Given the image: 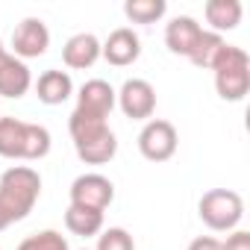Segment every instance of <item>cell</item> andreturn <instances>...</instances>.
Listing matches in <instances>:
<instances>
[{
  "instance_id": "obj_23",
  "label": "cell",
  "mask_w": 250,
  "mask_h": 250,
  "mask_svg": "<svg viewBox=\"0 0 250 250\" xmlns=\"http://www.w3.org/2000/svg\"><path fill=\"white\" fill-rule=\"evenodd\" d=\"M188 250H221V241H218V238L203 235V238H194V241L188 244Z\"/></svg>"
},
{
  "instance_id": "obj_8",
  "label": "cell",
  "mask_w": 250,
  "mask_h": 250,
  "mask_svg": "<svg viewBox=\"0 0 250 250\" xmlns=\"http://www.w3.org/2000/svg\"><path fill=\"white\" fill-rule=\"evenodd\" d=\"M118 103L124 109V115L133 118V121H145L153 115L156 109V91L147 80H127L118 94Z\"/></svg>"
},
{
  "instance_id": "obj_10",
  "label": "cell",
  "mask_w": 250,
  "mask_h": 250,
  "mask_svg": "<svg viewBox=\"0 0 250 250\" xmlns=\"http://www.w3.org/2000/svg\"><path fill=\"white\" fill-rule=\"evenodd\" d=\"M115 109V91L109 83L103 80H91L80 88V97H77V112L88 115V118H100L106 121L109 112Z\"/></svg>"
},
{
  "instance_id": "obj_25",
  "label": "cell",
  "mask_w": 250,
  "mask_h": 250,
  "mask_svg": "<svg viewBox=\"0 0 250 250\" xmlns=\"http://www.w3.org/2000/svg\"><path fill=\"white\" fill-rule=\"evenodd\" d=\"M3 53H6V50H3V44H0V56H3Z\"/></svg>"
},
{
  "instance_id": "obj_15",
  "label": "cell",
  "mask_w": 250,
  "mask_h": 250,
  "mask_svg": "<svg viewBox=\"0 0 250 250\" xmlns=\"http://www.w3.org/2000/svg\"><path fill=\"white\" fill-rule=\"evenodd\" d=\"M36 94H39L42 103L59 106V103H65V100L74 94V83H71V77H68L65 71H44V74L39 77Z\"/></svg>"
},
{
  "instance_id": "obj_20",
  "label": "cell",
  "mask_w": 250,
  "mask_h": 250,
  "mask_svg": "<svg viewBox=\"0 0 250 250\" xmlns=\"http://www.w3.org/2000/svg\"><path fill=\"white\" fill-rule=\"evenodd\" d=\"M18 250H68L65 235H59L56 229H44L39 235H30L18 244Z\"/></svg>"
},
{
  "instance_id": "obj_12",
  "label": "cell",
  "mask_w": 250,
  "mask_h": 250,
  "mask_svg": "<svg viewBox=\"0 0 250 250\" xmlns=\"http://www.w3.org/2000/svg\"><path fill=\"white\" fill-rule=\"evenodd\" d=\"M30 83H33L30 68L21 59H15L9 53L0 56V97H15L18 100L30 91Z\"/></svg>"
},
{
  "instance_id": "obj_3",
  "label": "cell",
  "mask_w": 250,
  "mask_h": 250,
  "mask_svg": "<svg viewBox=\"0 0 250 250\" xmlns=\"http://www.w3.org/2000/svg\"><path fill=\"white\" fill-rule=\"evenodd\" d=\"M212 71H215V88H218L221 100L238 103L247 97V91H250V56L241 47L224 44L212 62Z\"/></svg>"
},
{
  "instance_id": "obj_1",
  "label": "cell",
  "mask_w": 250,
  "mask_h": 250,
  "mask_svg": "<svg viewBox=\"0 0 250 250\" xmlns=\"http://www.w3.org/2000/svg\"><path fill=\"white\" fill-rule=\"evenodd\" d=\"M68 130H71L77 156L85 165H106L115 156V150H118L115 133L106 127V121H100V118H88V115L74 109V115L68 121Z\"/></svg>"
},
{
  "instance_id": "obj_19",
  "label": "cell",
  "mask_w": 250,
  "mask_h": 250,
  "mask_svg": "<svg viewBox=\"0 0 250 250\" xmlns=\"http://www.w3.org/2000/svg\"><path fill=\"white\" fill-rule=\"evenodd\" d=\"M224 44H227V42H224L218 33H203V36L197 39L194 50L188 53V59H191L197 68H212V62H215V56H218V50H221Z\"/></svg>"
},
{
  "instance_id": "obj_9",
  "label": "cell",
  "mask_w": 250,
  "mask_h": 250,
  "mask_svg": "<svg viewBox=\"0 0 250 250\" xmlns=\"http://www.w3.org/2000/svg\"><path fill=\"white\" fill-rule=\"evenodd\" d=\"M47 44H50V33H47L44 21H39V18L21 21L12 36V47L21 59H39L42 53H47Z\"/></svg>"
},
{
  "instance_id": "obj_22",
  "label": "cell",
  "mask_w": 250,
  "mask_h": 250,
  "mask_svg": "<svg viewBox=\"0 0 250 250\" xmlns=\"http://www.w3.org/2000/svg\"><path fill=\"white\" fill-rule=\"evenodd\" d=\"M221 250H250V232H244V229L232 232L227 241H221Z\"/></svg>"
},
{
  "instance_id": "obj_24",
  "label": "cell",
  "mask_w": 250,
  "mask_h": 250,
  "mask_svg": "<svg viewBox=\"0 0 250 250\" xmlns=\"http://www.w3.org/2000/svg\"><path fill=\"white\" fill-rule=\"evenodd\" d=\"M9 224H12V218L6 215V209H3V203H0V229H6Z\"/></svg>"
},
{
  "instance_id": "obj_4",
  "label": "cell",
  "mask_w": 250,
  "mask_h": 250,
  "mask_svg": "<svg viewBox=\"0 0 250 250\" xmlns=\"http://www.w3.org/2000/svg\"><path fill=\"white\" fill-rule=\"evenodd\" d=\"M42 194V177L39 171L27 165H15L0 177V203L12 221H21L33 212L36 200Z\"/></svg>"
},
{
  "instance_id": "obj_17",
  "label": "cell",
  "mask_w": 250,
  "mask_h": 250,
  "mask_svg": "<svg viewBox=\"0 0 250 250\" xmlns=\"http://www.w3.org/2000/svg\"><path fill=\"white\" fill-rule=\"evenodd\" d=\"M65 227L74 232V235H97L103 229V212L97 209H83V206H68L65 212Z\"/></svg>"
},
{
  "instance_id": "obj_16",
  "label": "cell",
  "mask_w": 250,
  "mask_h": 250,
  "mask_svg": "<svg viewBox=\"0 0 250 250\" xmlns=\"http://www.w3.org/2000/svg\"><path fill=\"white\" fill-rule=\"evenodd\" d=\"M241 3L238 0H209L206 3V21L221 33V30H235L241 24Z\"/></svg>"
},
{
  "instance_id": "obj_21",
  "label": "cell",
  "mask_w": 250,
  "mask_h": 250,
  "mask_svg": "<svg viewBox=\"0 0 250 250\" xmlns=\"http://www.w3.org/2000/svg\"><path fill=\"white\" fill-rule=\"evenodd\" d=\"M97 250H136V244H133V235H130L127 229L112 227V229H106V232L100 235Z\"/></svg>"
},
{
  "instance_id": "obj_18",
  "label": "cell",
  "mask_w": 250,
  "mask_h": 250,
  "mask_svg": "<svg viewBox=\"0 0 250 250\" xmlns=\"http://www.w3.org/2000/svg\"><path fill=\"white\" fill-rule=\"evenodd\" d=\"M165 9H168L165 0H127V6H124L133 24H156L165 15Z\"/></svg>"
},
{
  "instance_id": "obj_5",
  "label": "cell",
  "mask_w": 250,
  "mask_h": 250,
  "mask_svg": "<svg viewBox=\"0 0 250 250\" xmlns=\"http://www.w3.org/2000/svg\"><path fill=\"white\" fill-rule=\"evenodd\" d=\"M244 215V200L229 188H212L200 197V221L209 229H232Z\"/></svg>"
},
{
  "instance_id": "obj_13",
  "label": "cell",
  "mask_w": 250,
  "mask_h": 250,
  "mask_svg": "<svg viewBox=\"0 0 250 250\" xmlns=\"http://www.w3.org/2000/svg\"><path fill=\"white\" fill-rule=\"evenodd\" d=\"M203 36V30H200V24L194 21V18H174L171 24H168V30H165V44H168V50L171 53H177V56H188L191 50H194V44H197V39Z\"/></svg>"
},
{
  "instance_id": "obj_6",
  "label": "cell",
  "mask_w": 250,
  "mask_h": 250,
  "mask_svg": "<svg viewBox=\"0 0 250 250\" xmlns=\"http://www.w3.org/2000/svg\"><path fill=\"white\" fill-rule=\"evenodd\" d=\"M177 127L171 121H150L139 136V150L150 162H168L177 153Z\"/></svg>"
},
{
  "instance_id": "obj_11",
  "label": "cell",
  "mask_w": 250,
  "mask_h": 250,
  "mask_svg": "<svg viewBox=\"0 0 250 250\" xmlns=\"http://www.w3.org/2000/svg\"><path fill=\"white\" fill-rule=\"evenodd\" d=\"M100 53L106 56L109 65L127 68V65H133V62L142 56V42H139V36H136L133 30L121 27V30H115V33L106 39V44L100 47Z\"/></svg>"
},
{
  "instance_id": "obj_7",
  "label": "cell",
  "mask_w": 250,
  "mask_h": 250,
  "mask_svg": "<svg viewBox=\"0 0 250 250\" xmlns=\"http://www.w3.org/2000/svg\"><path fill=\"white\" fill-rule=\"evenodd\" d=\"M112 200H115V186L100 174H83L71 186V206L103 212Z\"/></svg>"
},
{
  "instance_id": "obj_14",
  "label": "cell",
  "mask_w": 250,
  "mask_h": 250,
  "mask_svg": "<svg viewBox=\"0 0 250 250\" xmlns=\"http://www.w3.org/2000/svg\"><path fill=\"white\" fill-rule=\"evenodd\" d=\"M97 56H100V42H97L91 33H80V36L68 39V44L62 47L65 65H68V68H77V71L91 68V65L97 62Z\"/></svg>"
},
{
  "instance_id": "obj_2",
  "label": "cell",
  "mask_w": 250,
  "mask_h": 250,
  "mask_svg": "<svg viewBox=\"0 0 250 250\" xmlns=\"http://www.w3.org/2000/svg\"><path fill=\"white\" fill-rule=\"evenodd\" d=\"M50 150V133L39 124L18 118H0V156L3 159H44Z\"/></svg>"
}]
</instances>
